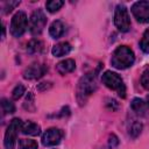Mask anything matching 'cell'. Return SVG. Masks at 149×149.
Masks as SVG:
<instances>
[{"label":"cell","instance_id":"cell-1","mask_svg":"<svg viewBox=\"0 0 149 149\" xmlns=\"http://www.w3.org/2000/svg\"><path fill=\"white\" fill-rule=\"evenodd\" d=\"M97 90V74L90 72L83 76L77 85V100L79 105H84L87 98Z\"/></svg>","mask_w":149,"mask_h":149},{"label":"cell","instance_id":"cell-2","mask_svg":"<svg viewBox=\"0 0 149 149\" xmlns=\"http://www.w3.org/2000/svg\"><path fill=\"white\" fill-rule=\"evenodd\" d=\"M134 61H135L134 52L127 45L118 47L114 50V52L112 54V58H111L112 65L119 70H125V69L132 66L134 64Z\"/></svg>","mask_w":149,"mask_h":149},{"label":"cell","instance_id":"cell-3","mask_svg":"<svg viewBox=\"0 0 149 149\" xmlns=\"http://www.w3.org/2000/svg\"><path fill=\"white\" fill-rule=\"evenodd\" d=\"M101 80L106 87L115 91L119 94V97L121 98L126 97V85L123 83V79L118 73L112 71H105L101 76Z\"/></svg>","mask_w":149,"mask_h":149},{"label":"cell","instance_id":"cell-4","mask_svg":"<svg viewBox=\"0 0 149 149\" xmlns=\"http://www.w3.org/2000/svg\"><path fill=\"white\" fill-rule=\"evenodd\" d=\"M114 23H115L116 28L122 33H126V31L129 30V28H130V19H129L128 9L126 8V6L118 5L115 7V10H114Z\"/></svg>","mask_w":149,"mask_h":149},{"label":"cell","instance_id":"cell-5","mask_svg":"<svg viewBox=\"0 0 149 149\" xmlns=\"http://www.w3.org/2000/svg\"><path fill=\"white\" fill-rule=\"evenodd\" d=\"M21 126H22V121L17 118L13 119L9 123V126L7 127V130L5 133V148L6 149H14L15 147V142H16V136L19 130H21Z\"/></svg>","mask_w":149,"mask_h":149},{"label":"cell","instance_id":"cell-6","mask_svg":"<svg viewBox=\"0 0 149 149\" xmlns=\"http://www.w3.org/2000/svg\"><path fill=\"white\" fill-rule=\"evenodd\" d=\"M27 23H28V20H27V15L24 12H21L19 10L12 19V22H10V34L14 36V37H20L24 31H26V28H27Z\"/></svg>","mask_w":149,"mask_h":149},{"label":"cell","instance_id":"cell-7","mask_svg":"<svg viewBox=\"0 0 149 149\" xmlns=\"http://www.w3.org/2000/svg\"><path fill=\"white\" fill-rule=\"evenodd\" d=\"M47 23V17L43 13L42 9H36L29 20V30L33 35H40L45 27Z\"/></svg>","mask_w":149,"mask_h":149},{"label":"cell","instance_id":"cell-8","mask_svg":"<svg viewBox=\"0 0 149 149\" xmlns=\"http://www.w3.org/2000/svg\"><path fill=\"white\" fill-rule=\"evenodd\" d=\"M130 10L137 22H149V1H137L132 6Z\"/></svg>","mask_w":149,"mask_h":149},{"label":"cell","instance_id":"cell-9","mask_svg":"<svg viewBox=\"0 0 149 149\" xmlns=\"http://www.w3.org/2000/svg\"><path fill=\"white\" fill-rule=\"evenodd\" d=\"M63 137V132L58 128H49L42 135V144L45 147H52L61 142Z\"/></svg>","mask_w":149,"mask_h":149},{"label":"cell","instance_id":"cell-10","mask_svg":"<svg viewBox=\"0 0 149 149\" xmlns=\"http://www.w3.org/2000/svg\"><path fill=\"white\" fill-rule=\"evenodd\" d=\"M48 71V66L44 64H38V63H34L31 65H29L24 71H23V78L33 80V79H38L41 77H43L45 74V72Z\"/></svg>","mask_w":149,"mask_h":149},{"label":"cell","instance_id":"cell-11","mask_svg":"<svg viewBox=\"0 0 149 149\" xmlns=\"http://www.w3.org/2000/svg\"><path fill=\"white\" fill-rule=\"evenodd\" d=\"M21 133L24 135H30V136H36L41 133V128L37 123L33 122V121H26L22 122L21 126Z\"/></svg>","mask_w":149,"mask_h":149},{"label":"cell","instance_id":"cell-12","mask_svg":"<svg viewBox=\"0 0 149 149\" xmlns=\"http://www.w3.org/2000/svg\"><path fill=\"white\" fill-rule=\"evenodd\" d=\"M76 69V63L73 59L69 58V59H64L62 62H59L57 65H56V70L59 74H66V73H70L72 72L73 70Z\"/></svg>","mask_w":149,"mask_h":149},{"label":"cell","instance_id":"cell-13","mask_svg":"<svg viewBox=\"0 0 149 149\" xmlns=\"http://www.w3.org/2000/svg\"><path fill=\"white\" fill-rule=\"evenodd\" d=\"M130 108L139 115H144L149 108L147 101L140 99V98H134L133 101L130 102Z\"/></svg>","mask_w":149,"mask_h":149},{"label":"cell","instance_id":"cell-14","mask_svg":"<svg viewBox=\"0 0 149 149\" xmlns=\"http://www.w3.org/2000/svg\"><path fill=\"white\" fill-rule=\"evenodd\" d=\"M71 49H72V47H71L70 43H68V42H61V43H58V44H56V45L52 47L51 54L55 57H61V56L68 55L71 51Z\"/></svg>","mask_w":149,"mask_h":149},{"label":"cell","instance_id":"cell-15","mask_svg":"<svg viewBox=\"0 0 149 149\" xmlns=\"http://www.w3.org/2000/svg\"><path fill=\"white\" fill-rule=\"evenodd\" d=\"M64 31H65V26H64V23H63L62 21L56 20V21H54V22L50 24L49 34H50L51 37L58 38V37H61V36L64 34Z\"/></svg>","mask_w":149,"mask_h":149},{"label":"cell","instance_id":"cell-16","mask_svg":"<svg viewBox=\"0 0 149 149\" xmlns=\"http://www.w3.org/2000/svg\"><path fill=\"white\" fill-rule=\"evenodd\" d=\"M141 130H142V125L139 121H136V120H133L132 123L128 126V133H129V135L132 137L139 136L140 133H141Z\"/></svg>","mask_w":149,"mask_h":149},{"label":"cell","instance_id":"cell-17","mask_svg":"<svg viewBox=\"0 0 149 149\" xmlns=\"http://www.w3.org/2000/svg\"><path fill=\"white\" fill-rule=\"evenodd\" d=\"M43 49V44L41 41L38 40H31L28 45H27V51L29 54H36V52H40L41 50Z\"/></svg>","mask_w":149,"mask_h":149},{"label":"cell","instance_id":"cell-18","mask_svg":"<svg viewBox=\"0 0 149 149\" xmlns=\"http://www.w3.org/2000/svg\"><path fill=\"white\" fill-rule=\"evenodd\" d=\"M64 5V2L62 0H50V1H47L45 3V7L48 9V12L50 13H55L57 10L61 9V7Z\"/></svg>","mask_w":149,"mask_h":149},{"label":"cell","instance_id":"cell-19","mask_svg":"<svg viewBox=\"0 0 149 149\" xmlns=\"http://www.w3.org/2000/svg\"><path fill=\"white\" fill-rule=\"evenodd\" d=\"M1 107H2L3 113H6V114H12V113L15 112V106H14V104H13L10 100L6 99V98H2V99H1Z\"/></svg>","mask_w":149,"mask_h":149},{"label":"cell","instance_id":"cell-20","mask_svg":"<svg viewBox=\"0 0 149 149\" xmlns=\"http://www.w3.org/2000/svg\"><path fill=\"white\" fill-rule=\"evenodd\" d=\"M140 47H141L143 52L149 54V28L143 33V36H142L141 42H140Z\"/></svg>","mask_w":149,"mask_h":149},{"label":"cell","instance_id":"cell-21","mask_svg":"<svg viewBox=\"0 0 149 149\" xmlns=\"http://www.w3.org/2000/svg\"><path fill=\"white\" fill-rule=\"evenodd\" d=\"M19 149H37V143L34 140H20Z\"/></svg>","mask_w":149,"mask_h":149},{"label":"cell","instance_id":"cell-22","mask_svg":"<svg viewBox=\"0 0 149 149\" xmlns=\"http://www.w3.org/2000/svg\"><path fill=\"white\" fill-rule=\"evenodd\" d=\"M23 107L30 112L35 111V104H34V95L31 92H28L27 97H26V100L23 102Z\"/></svg>","mask_w":149,"mask_h":149},{"label":"cell","instance_id":"cell-23","mask_svg":"<svg viewBox=\"0 0 149 149\" xmlns=\"http://www.w3.org/2000/svg\"><path fill=\"white\" fill-rule=\"evenodd\" d=\"M19 5H20V1H7V2H5L3 3V7H2L3 13L5 14H8L9 12H12Z\"/></svg>","mask_w":149,"mask_h":149},{"label":"cell","instance_id":"cell-24","mask_svg":"<svg viewBox=\"0 0 149 149\" xmlns=\"http://www.w3.org/2000/svg\"><path fill=\"white\" fill-rule=\"evenodd\" d=\"M24 91H26L24 86H23L22 84H19V85H16V86L14 87V90H13V94H12V95H13L14 99H19V98H21V97L23 95Z\"/></svg>","mask_w":149,"mask_h":149},{"label":"cell","instance_id":"cell-25","mask_svg":"<svg viewBox=\"0 0 149 149\" xmlns=\"http://www.w3.org/2000/svg\"><path fill=\"white\" fill-rule=\"evenodd\" d=\"M141 84H142V86L146 90L149 91V68L147 70H144L143 73H142V76H141Z\"/></svg>","mask_w":149,"mask_h":149},{"label":"cell","instance_id":"cell-26","mask_svg":"<svg viewBox=\"0 0 149 149\" xmlns=\"http://www.w3.org/2000/svg\"><path fill=\"white\" fill-rule=\"evenodd\" d=\"M118 143H119V140H118V137L114 135V134H112L111 136H109V141H108V144H109V148H115L116 146H118Z\"/></svg>","mask_w":149,"mask_h":149},{"label":"cell","instance_id":"cell-27","mask_svg":"<svg viewBox=\"0 0 149 149\" xmlns=\"http://www.w3.org/2000/svg\"><path fill=\"white\" fill-rule=\"evenodd\" d=\"M107 106L109 107V108H112V111H115L118 107H119V104H118V101L116 100H114V99H107Z\"/></svg>","mask_w":149,"mask_h":149},{"label":"cell","instance_id":"cell-28","mask_svg":"<svg viewBox=\"0 0 149 149\" xmlns=\"http://www.w3.org/2000/svg\"><path fill=\"white\" fill-rule=\"evenodd\" d=\"M147 104H148V106H149V95H148V101H147Z\"/></svg>","mask_w":149,"mask_h":149}]
</instances>
